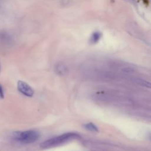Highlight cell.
Returning <instances> with one entry per match:
<instances>
[{
    "mask_svg": "<svg viewBox=\"0 0 151 151\" xmlns=\"http://www.w3.org/2000/svg\"><path fill=\"white\" fill-rule=\"evenodd\" d=\"M39 133L35 130H29L23 132H16L13 134L14 139L22 143H31L38 140Z\"/></svg>",
    "mask_w": 151,
    "mask_h": 151,
    "instance_id": "cell-1",
    "label": "cell"
},
{
    "mask_svg": "<svg viewBox=\"0 0 151 151\" xmlns=\"http://www.w3.org/2000/svg\"><path fill=\"white\" fill-rule=\"evenodd\" d=\"M76 137H78V136L77 134L67 133L45 140V142H42L41 144V146L43 148H49L51 147H54L55 146L59 145L68 140H70Z\"/></svg>",
    "mask_w": 151,
    "mask_h": 151,
    "instance_id": "cell-2",
    "label": "cell"
},
{
    "mask_svg": "<svg viewBox=\"0 0 151 151\" xmlns=\"http://www.w3.org/2000/svg\"><path fill=\"white\" fill-rule=\"evenodd\" d=\"M18 90L27 97H32L34 95V90L27 83L19 80L17 83Z\"/></svg>",
    "mask_w": 151,
    "mask_h": 151,
    "instance_id": "cell-3",
    "label": "cell"
},
{
    "mask_svg": "<svg viewBox=\"0 0 151 151\" xmlns=\"http://www.w3.org/2000/svg\"><path fill=\"white\" fill-rule=\"evenodd\" d=\"M101 33L99 32H94L93 33V34L91 35L90 38V42L91 44H95L97 43L101 38Z\"/></svg>",
    "mask_w": 151,
    "mask_h": 151,
    "instance_id": "cell-4",
    "label": "cell"
},
{
    "mask_svg": "<svg viewBox=\"0 0 151 151\" xmlns=\"http://www.w3.org/2000/svg\"><path fill=\"white\" fill-rule=\"evenodd\" d=\"M55 71L57 74L63 75L66 73L67 68L63 64H58L55 67Z\"/></svg>",
    "mask_w": 151,
    "mask_h": 151,
    "instance_id": "cell-5",
    "label": "cell"
},
{
    "mask_svg": "<svg viewBox=\"0 0 151 151\" xmlns=\"http://www.w3.org/2000/svg\"><path fill=\"white\" fill-rule=\"evenodd\" d=\"M84 127L86 129H87V130H89L90 131H93V132H98L99 131L97 126L92 123H88L87 124H86L84 125Z\"/></svg>",
    "mask_w": 151,
    "mask_h": 151,
    "instance_id": "cell-6",
    "label": "cell"
},
{
    "mask_svg": "<svg viewBox=\"0 0 151 151\" xmlns=\"http://www.w3.org/2000/svg\"><path fill=\"white\" fill-rule=\"evenodd\" d=\"M0 97L1 99H3L4 97V88H3V87L2 86V85L1 84H0Z\"/></svg>",
    "mask_w": 151,
    "mask_h": 151,
    "instance_id": "cell-7",
    "label": "cell"
},
{
    "mask_svg": "<svg viewBox=\"0 0 151 151\" xmlns=\"http://www.w3.org/2000/svg\"><path fill=\"white\" fill-rule=\"evenodd\" d=\"M0 71H1V63H0Z\"/></svg>",
    "mask_w": 151,
    "mask_h": 151,
    "instance_id": "cell-8",
    "label": "cell"
}]
</instances>
